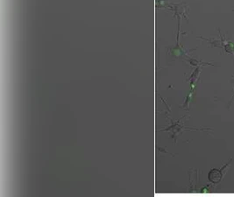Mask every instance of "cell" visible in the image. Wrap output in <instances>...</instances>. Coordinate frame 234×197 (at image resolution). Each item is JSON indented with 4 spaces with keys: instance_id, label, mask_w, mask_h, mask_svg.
<instances>
[{
    "instance_id": "obj_2",
    "label": "cell",
    "mask_w": 234,
    "mask_h": 197,
    "mask_svg": "<svg viewBox=\"0 0 234 197\" xmlns=\"http://www.w3.org/2000/svg\"><path fill=\"white\" fill-rule=\"evenodd\" d=\"M232 83H233V87H234V78H233V80H232ZM233 99H234V94H233V95H232V100H231V102H229V108H230V106H231V105H232V101H233Z\"/></svg>"
},
{
    "instance_id": "obj_1",
    "label": "cell",
    "mask_w": 234,
    "mask_h": 197,
    "mask_svg": "<svg viewBox=\"0 0 234 197\" xmlns=\"http://www.w3.org/2000/svg\"><path fill=\"white\" fill-rule=\"evenodd\" d=\"M224 169V167L220 170L218 169H213L211 170L210 173H209V180L211 182H214V183H218L221 181V178L223 177V174H222V171Z\"/></svg>"
}]
</instances>
